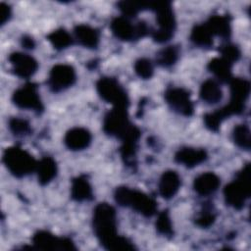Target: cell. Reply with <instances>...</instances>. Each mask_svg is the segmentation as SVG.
<instances>
[{"mask_svg": "<svg viewBox=\"0 0 251 251\" xmlns=\"http://www.w3.org/2000/svg\"><path fill=\"white\" fill-rule=\"evenodd\" d=\"M11 17V8L9 5L5 3H1L0 5V24L4 25L9 21Z\"/></svg>", "mask_w": 251, "mask_h": 251, "instance_id": "e575fe53", "label": "cell"}, {"mask_svg": "<svg viewBox=\"0 0 251 251\" xmlns=\"http://www.w3.org/2000/svg\"><path fill=\"white\" fill-rule=\"evenodd\" d=\"M110 26L113 34L123 41L136 40L149 33V28L144 22L132 25L126 17H117L113 19Z\"/></svg>", "mask_w": 251, "mask_h": 251, "instance_id": "ba28073f", "label": "cell"}, {"mask_svg": "<svg viewBox=\"0 0 251 251\" xmlns=\"http://www.w3.org/2000/svg\"><path fill=\"white\" fill-rule=\"evenodd\" d=\"M115 201L122 207H130L144 217H151L157 211V203L142 191L127 186H119L114 193Z\"/></svg>", "mask_w": 251, "mask_h": 251, "instance_id": "3957f363", "label": "cell"}, {"mask_svg": "<svg viewBox=\"0 0 251 251\" xmlns=\"http://www.w3.org/2000/svg\"><path fill=\"white\" fill-rule=\"evenodd\" d=\"M99 96L114 107L127 109L129 105L128 96L124 87L113 77H101L96 83Z\"/></svg>", "mask_w": 251, "mask_h": 251, "instance_id": "52a82bcc", "label": "cell"}, {"mask_svg": "<svg viewBox=\"0 0 251 251\" xmlns=\"http://www.w3.org/2000/svg\"><path fill=\"white\" fill-rule=\"evenodd\" d=\"M38 182L41 185L48 184L57 175L56 161L51 157H43L36 166Z\"/></svg>", "mask_w": 251, "mask_h": 251, "instance_id": "7402d4cb", "label": "cell"}, {"mask_svg": "<svg viewBox=\"0 0 251 251\" xmlns=\"http://www.w3.org/2000/svg\"><path fill=\"white\" fill-rule=\"evenodd\" d=\"M220 177L211 172H207L198 176L193 181V188L196 193L202 196L214 193L220 186Z\"/></svg>", "mask_w": 251, "mask_h": 251, "instance_id": "e0dca14e", "label": "cell"}, {"mask_svg": "<svg viewBox=\"0 0 251 251\" xmlns=\"http://www.w3.org/2000/svg\"><path fill=\"white\" fill-rule=\"evenodd\" d=\"M47 39L52 44V46L57 50L66 49L70 47L74 42V39L71 36V34L64 28H59L52 31L48 34Z\"/></svg>", "mask_w": 251, "mask_h": 251, "instance_id": "484cf974", "label": "cell"}, {"mask_svg": "<svg viewBox=\"0 0 251 251\" xmlns=\"http://www.w3.org/2000/svg\"><path fill=\"white\" fill-rule=\"evenodd\" d=\"M134 72L139 77L148 79L153 75L154 73L153 64L146 58H140L134 63Z\"/></svg>", "mask_w": 251, "mask_h": 251, "instance_id": "4dcf8cb0", "label": "cell"}, {"mask_svg": "<svg viewBox=\"0 0 251 251\" xmlns=\"http://www.w3.org/2000/svg\"><path fill=\"white\" fill-rule=\"evenodd\" d=\"M74 32L80 45L90 49H94L98 46L100 33L96 28L88 25H78L75 27Z\"/></svg>", "mask_w": 251, "mask_h": 251, "instance_id": "ac0fdd59", "label": "cell"}, {"mask_svg": "<svg viewBox=\"0 0 251 251\" xmlns=\"http://www.w3.org/2000/svg\"><path fill=\"white\" fill-rule=\"evenodd\" d=\"M92 140L91 133L83 127H74L67 131L64 142L65 145L73 151H79L87 148Z\"/></svg>", "mask_w": 251, "mask_h": 251, "instance_id": "5bb4252c", "label": "cell"}, {"mask_svg": "<svg viewBox=\"0 0 251 251\" xmlns=\"http://www.w3.org/2000/svg\"><path fill=\"white\" fill-rule=\"evenodd\" d=\"M190 40L199 47L208 48L213 45V35L205 24L197 25L192 28Z\"/></svg>", "mask_w": 251, "mask_h": 251, "instance_id": "d4e9b609", "label": "cell"}, {"mask_svg": "<svg viewBox=\"0 0 251 251\" xmlns=\"http://www.w3.org/2000/svg\"><path fill=\"white\" fill-rule=\"evenodd\" d=\"M34 248L39 250H75L74 242L67 237H58L48 231L39 230L32 237Z\"/></svg>", "mask_w": 251, "mask_h": 251, "instance_id": "7c38bea8", "label": "cell"}, {"mask_svg": "<svg viewBox=\"0 0 251 251\" xmlns=\"http://www.w3.org/2000/svg\"><path fill=\"white\" fill-rule=\"evenodd\" d=\"M75 79V71L72 66L67 64H58L50 71L48 85L53 92H60L72 86Z\"/></svg>", "mask_w": 251, "mask_h": 251, "instance_id": "8fae6325", "label": "cell"}, {"mask_svg": "<svg viewBox=\"0 0 251 251\" xmlns=\"http://www.w3.org/2000/svg\"><path fill=\"white\" fill-rule=\"evenodd\" d=\"M103 130L110 136H115L122 140V143H137L141 132L133 126L127 115V109L113 107L103 121Z\"/></svg>", "mask_w": 251, "mask_h": 251, "instance_id": "7a4b0ae2", "label": "cell"}, {"mask_svg": "<svg viewBox=\"0 0 251 251\" xmlns=\"http://www.w3.org/2000/svg\"><path fill=\"white\" fill-rule=\"evenodd\" d=\"M12 100L19 108L33 110L37 113H41L43 111V104L41 102L37 86L34 83H26L18 88L13 93Z\"/></svg>", "mask_w": 251, "mask_h": 251, "instance_id": "9c48e42d", "label": "cell"}, {"mask_svg": "<svg viewBox=\"0 0 251 251\" xmlns=\"http://www.w3.org/2000/svg\"><path fill=\"white\" fill-rule=\"evenodd\" d=\"M206 26L212 33V35L221 36L222 38L227 39L231 34L230 20L227 16L214 15L211 16L205 23Z\"/></svg>", "mask_w": 251, "mask_h": 251, "instance_id": "ffe728a7", "label": "cell"}, {"mask_svg": "<svg viewBox=\"0 0 251 251\" xmlns=\"http://www.w3.org/2000/svg\"><path fill=\"white\" fill-rule=\"evenodd\" d=\"M181 185V179L178 174L175 171L165 172L159 181V192L165 199L173 198L178 191Z\"/></svg>", "mask_w": 251, "mask_h": 251, "instance_id": "2e32d148", "label": "cell"}, {"mask_svg": "<svg viewBox=\"0 0 251 251\" xmlns=\"http://www.w3.org/2000/svg\"><path fill=\"white\" fill-rule=\"evenodd\" d=\"M232 64L224 58H214L208 64V70L221 81L229 82L231 76Z\"/></svg>", "mask_w": 251, "mask_h": 251, "instance_id": "603a6c76", "label": "cell"}, {"mask_svg": "<svg viewBox=\"0 0 251 251\" xmlns=\"http://www.w3.org/2000/svg\"><path fill=\"white\" fill-rule=\"evenodd\" d=\"M230 102L245 106V102L250 93V82L241 77H232L229 80Z\"/></svg>", "mask_w": 251, "mask_h": 251, "instance_id": "d6986e66", "label": "cell"}, {"mask_svg": "<svg viewBox=\"0 0 251 251\" xmlns=\"http://www.w3.org/2000/svg\"><path fill=\"white\" fill-rule=\"evenodd\" d=\"M71 196L77 202L89 201L93 198L91 184L84 176H79L72 180Z\"/></svg>", "mask_w": 251, "mask_h": 251, "instance_id": "44dd1931", "label": "cell"}, {"mask_svg": "<svg viewBox=\"0 0 251 251\" xmlns=\"http://www.w3.org/2000/svg\"><path fill=\"white\" fill-rule=\"evenodd\" d=\"M156 229L160 234L171 236L173 234V227H172V222L169 215V212L163 211L158 215L157 221H156Z\"/></svg>", "mask_w": 251, "mask_h": 251, "instance_id": "1f68e13d", "label": "cell"}, {"mask_svg": "<svg viewBox=\"0 0 251 251\" xmlns=\"http://www.w3.org/2000/svg\"><path fill=\"white\" fill-rule=\"evenodd\" d=\"M199 95L204 102L208 104H216L222 99L223 91L216 80L207 79L201 84Z\"/></svg>", "mask_w": 251, "mask_h": 251, "instance_id": "cb8c5ba5", "label": "cell"}, {"mask_svg": "<svg viewBox=\"0 0 251 251\" xmlns=\"http://www.w3.org/2000/svg\"><path fill=\"white\" fill-rule=\"evenodd\" d=\"M22 44L25 48H27V49H32L35 46L33 39L29 36H24L22 39Z\"/></svg>", "mask_w": 251, "mask_h": 251, "instance_id": "d590c367", "label": "cell"}, {"mask_svg": "<svg viewBox=\"0 0 251 251\" xmlns=\"http://www.w3.org/2000/svg\"><path fill=\"white\" fill-rule=\"evenodd\" d=\"M232 139L239 148L248 151L251 147L249 126L247 125H237L232 130Z\"/></svg>", "mask_w": 251, "mask_h": 251, "instance_id": "83f0119b", "label": "cell"}, {"mask_svg": "<svg viewBox=\"0 0 251 251\" xmlns=\"http://www.w3.org/2000/svg\"><path fill=\"white\" fill-rule=\"evenodd\" d=\"M222 58L226 59L229 63L233 64L240 58V49L232 43H226L220 47Z\"/></svg>", "mask_w": 251, "mask_h": 251, "instance_id": "d6a6232c", "label": "cell"}, {"mask_svg": "<svg viewBox=\"0 0 251 251\" xmlns=\"http://www.w3.org/2000/svg\"><path fill=\"white\" fill-rule=\"evenodd\" d=\"M3 163L9 172L17 177L29 175L36 170L37 166L34 158L19 146H11L5 149L3 153Z\"/></svg>", "mask_w": 251, "mask_h": 251, "instance_id": "8992f818", "label": "cell"}, {"mask_svg": "<svg viewBox=\"0 0 251 251\" xmlns=\"http://www.w3.org/2000/svg\"><path fill=\"white\" fill-rule=\"evenodd\" d=\"M179 49L176 46H168L163 48L156 54V62L161 67H171L176 64L178 59Z\"/></svg>", "mask_w": 251, "mask_h": 251, "instance_id": "4316f807", "label": "cell"}, {"mask_svg": "<svg viewBox=\"0 0 251 251\" xmlns=\"http://www.w3.org/2000/svg\"><path fill=\"white\" fill-rule=\"evenodd\" d=\"M9 62L11 63L13 73L23 78L32 76L38 68V64L34 58L21 52L12 53L9 56Z\"/></svg>", "mask_w": 251, "mask_h": 251, "instance_id": "4fadbf2b", "label": "cell"}, {"mask_svg": "<svg viewBox=\"0 0 251 251\" xmlns=\"http://www.w3.org/2000/svg\"><path fill=\"white\" fill-rule=\"evenodd\" d=\"M9 127L13 134L17 136H25L31 132V127L26 120L12 118L9 121Z\"/></svg>", "mask_w": 251, "mask_h": 251, "instance_id": "f546056e", "label": "cell"}, {"mask_svg": "<svg viewBox=\"0 0 251 251\" xmlns=\"http://www.w3.org/2000/svg\"><path fill=\"white\" fill-rule=\"evenodd\" d=\"M119 9L126 17H134L139 12L149 9V2L141 1H121L118 4Z\"/></svg>", "mask_w": 251, "mask_h": 251, "instance_id": "f1b7e54d", "label": "cell"}, {"mask_svg": "<svg viewBox=\"0 0 251 251\" xmlns=\"http://www.w3.org/2000/svg\"><path fill=\"white\" fill-rule=\"evenodd\" d=\"M216 220V215L212 211L211 206H205L204 209L199 213L195 220V224L200 227H209L214 224Z\"/></svg>", "mask_w": 251, "mask_h": 251, "instance_id": "836d02e7", "label": "cell"}, {"mask_svg": "<svg viewBox=\"0 0 251 251\" xmlns=\"http://www.w3.org/2000/svg\"><path fill=\"white\" fill-rule=\"evenodd\" d=\"M207 157V152L204 149L183 147L175 154V161L186 168H193L206 161Z\"/></svg>", "mask_w": 251, "mask_h": 251, "instance_id": "9a60e30c", "label": "cell"}, {"mask_svg": "<svg viewBox=\"0 0 251 251\" xmlns=\"http://www.w3.org/2000/svg\"><path fill=\"white\" fill-rule=\"evenodd\" d=\"M165 99L170 108L176 113L189 117L194 112V106L189 92L181 87H171L165 92Z\"/></svg>", "mask_w": 251, "mask_h": 251, "instance_id": "30bf717a", "label": "cell"}, {"mask_svg": "<svg viewBox=\"0 0 251 251\" xmlns=\"http://www.w3.org/2000/svg\"><path fill=\"white\" fill-rule=\"evenodd\" d=\"M93 231L101 245L107 250L128 251L133 250L131 242L117 232V214L110 204L100 203L94 211L92 217Z\"/></svg>", "mask_w": 251, "mask_h": 251, "instance_id": "6da1fadb", "label": "cell"}, {"mask_svg": "<svg viewBox=\"0 0 251 251\" xmlns=\"http://www.w3.org/2000/svg\"><path fill=\"white\" fill-rule=\"evenodd\" d=\"M250 192V165L246 164L241 171L237 173L235 179L226 185L224 189L225 201L228 206L236 210H240L244 206L246 200L249 198Z\"/></svg>", "mask_w": 251, "mask_h": 251, "instance_id": "277c9868", "label": "cell"}, {"mask_svg": "<svg viewBox=\"0 0 251 251\" xmlns=\"http://www.w3.org/2000/svg\"><path fill=\"white\" fill-rule=\"evenodd\" d=\"M149 9L156 13V20L159 25L157 30H153L152 37L156 42L164 43L169 41L176 29V18L169 1H151Z\"/></svg>", "mask_w": 251, "mask_h": 251, "instance_id": "5b68a950", "label": "cell"}]
</instances>
